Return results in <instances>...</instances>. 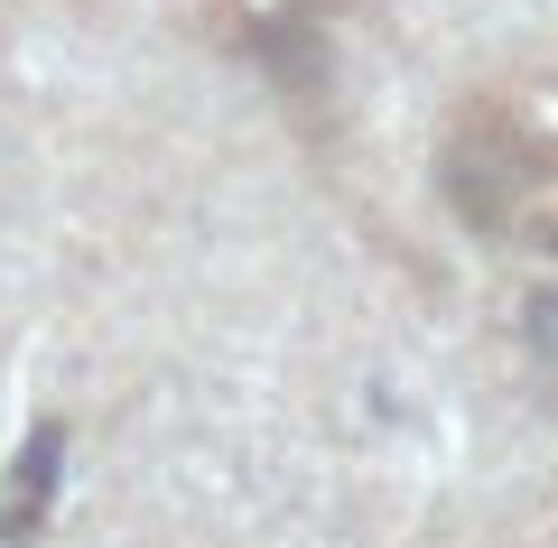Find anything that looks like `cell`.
Masks as SVG:
<instances>
[{
    "label": "cell",
    "mask_w": 558,
    "mask_h": 548,
    "mask_svg": "<svg viewBox=\"0 0 558 548\" xmlns=\"http://www.w3.org/2000/svg\"><path fill=\"white\" fill-rule=\"evenodd\" d=\"M447 205L475 233L502 242H539L558 252V131H539L512 102H465L447 121Z\"/></svg>",
    "instance_id": "6da1fadb"
}]
</instances>
